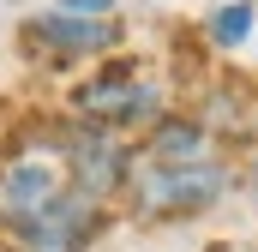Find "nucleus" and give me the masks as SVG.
<instances>
[{
    "label": "nucleus",
    "mask_w": 258,
    "mask_h": 252,
    "mask_svg": "<svg viewBox=\"0 0 258 252\" xmlns=\"http://www.w3.org/2000/svg\"><path fill=\"white\" fill-rule=\"evenodd\" d=\"M240 186V168L228 156H198V162H132V180L120 192L132 222L144 228H162V222H198L210 216L216 204H228Z\"/></svg>",
    "instance_id": "nucleus-1"
},
{
    "label": "nucleus",
    "mask_w": 258,
    "mask_h": 252,
    "mask_svg": "<svg viewBox=\"0 0 258 252\" xmlns=\"http://www.w3.org/2000/svg\"><path fill=\"white\" fill-rule=\"evenodd\" d=\"M168 114V84L156 72H144L138 60H96L90 78H78L66 90V120L78 126H102V132H120V138H138L150 120Z\"/></svg>",
    "instance_id": "nucleus-2"
},
{
    "label": "nucleus",
    "mask_w": 258,
    "mask_h": 252,
    "mask_svg": "<svg viewBox=\"0 0 258 252\" xmlns=\"http://www.w3.org/2000/svg\"><path fill=\"white\" fill-rule=\"evenodd\" d=\"M54 162H60L66 186L90 204H120V192L132 180V162H138V144L120 132H102V126H78L60 120L54 126Z\"/></svg>",
    "instance_id": "nucleus-3"
},
{
    "label": "nucleus",
    "mask_w": 258,
    "mask_h": 252,
    "mask_svg": "<svg viewBox=\"0 0 258 252\" xmlns=\"http://www.w3.org/2000/svg\"><path fill=\"white\" fill-rule=\"evenodd\" d=\"M18 48L30 60L54 66V72H72V66H96L108 54H120L126 48V24H120V12L114 18H72L60 6H42V12H30L18 24Z\"/></svg>",
    "instance_id": "nucleus-4"
},
{
    "label": "nucleus",
    "mask_w": 258,
    "mask_h": 252,
    "mask_svg": "<svg viewBox=\"0 0 258 252\" xmlns=\"http://www.w3.org/2000/svg\"><path fill=\"white\" fill-rule=\"evenodd\" d=\"M108 222H114L108 204H90V198H78V192L66 186L60 198H48L42 210H30L24 222H12V228H0V234L18 252H90L108 234Z\"/></svg>",
    "instance_id": "nucleus-5"
},
{
    "label": "nucleus",
    "mask_w": 258,
    "mask_h": 252,
    "mask_svg": "<svg viewBox=\"0 0 258 252\" xmlns=\"http://www.w3.org/2000/svg\"><path fill=\"white\" fill-rule=\"evenodd\" d=\"M60 192H66V174H60V162H54V132H42L30 150L0 156V228L24 222L30 210H42Z\"/></svg>",
    "instance_id": "nucleus-6"
},
{
    "label": "nucleus",
    "mask_w": 258,
    "mask_h": 252,
    "mask_svg": "<svg viewBox=\"0 0 258 252\" xmlns=\"http://www.w3.org/2000/svg\"><path fill=\"white\" fill-rule=\"evenodd\" d=\"M132 144H138V156H144V162H198V156H210V150H216L210 126L198 120V114H180V108H168L162 120H150Z\"/></svg>",
    "instance_id": "nucleus-7"
},
{
    "label": "nucleus",
    "mask_w": 258,
    "mask_h": 252,
    "mask_svg": "<svg viewBox=\"0 0 258 252\" xmlns=\"http://www.w3.org/2000/svg\"><path fill=\"white\" fill-rule=\"evenodd\" d=\"M252 36H258V0H222V6L204 12V42H210V48L234 54V48H246Z\"/></svg>",
    "instance_id": "nucleus-8"
},
{
    "label": "nucleus",
    "mask_w": 258,
    "mask_h": 252,
    "mask_svg": "<svg viewBox=\"0 0 258 252\" xmlns=\"http://www.w3.org/2000/svg\"><path fill=\"white\" fill-rule=\"evenodd\" d=\"M48 6H60L72 18H114L120 12V0H48Z\"/></svg>",
    "instance_id": "nucleus-9"
},
{
    "label": "nucleus",
    "mask_w": 258,
    "mask_h": 252,
    "mask_svg": "<svg viewBox=\"0 0 258 252\" xmlns=\"http://www.w3.org/2000/svg\"><path fill=\"white\" fill-rule=\"evenodd\" d=\"M240 186H246V192L258 198V150H252V162H246V174H240Z\"/></svg>",
    "instance_id": "nucleus-10"
}]
</instances>
